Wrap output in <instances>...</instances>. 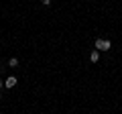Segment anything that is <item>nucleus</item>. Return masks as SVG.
I'll list each match as a JSON object with an SVG mask.
<instances>
[{
  "mask_svg": "<svg viewBox=\"0 0 122 114\" xmlns=\"http://www.w3.org/2000/svg\"><path fill=\"white\" fill-rule=\"evenodd\" d=\"M2 86H4V83H2V82H0V88H2Z\"/></svg>",
  "mask_w": 122,
  "mask_h": 114,
  "instance_id": "nucleus-6",
  "label": "nucleus"
},
{
  "mask_svg": "<svg viewBox=\"0 0 122 114\" xmlns=\"http://www.w3.org/2000/svg\"><path fill=\"white\" fill-rule=\"evenodd\" d=\"M96 49H100V51H108V49H110V41L108 39H98L96 41Z\"/></svg>",
  "mask_w": 122,
  "mask_h": 114,
  "instance_id": "nucleus-1",
  "label": "nucleus"
},
{
  "mask_svg": "<svg viewBox=\"0 0 122 114\" xmlns=\"http://www.w3.org/2000/svg\"><path fill=\"white\" fill-rule=\"evenodd\" d=\"M98 59H100V53H98V51H92V53H90V61H92V63H96Z\"/></svg>",
  "mask_w": 122,
  "mask_h": 114,
  "instance_id": "nucleus-3",
  "label": "nucleus"
},
{
  "mask_svg": "<svg viewBox=\"0 0 122 114\" xmlns=\"http://www.w3.org/2000/svg\"><path fill=\"white\" fill-rule=\"evenodd\" d=\"M8 65L10 67H18V59H16V57H12V59L8 61Z\"/></svg>",
  "mask_w": 122,
  "mask_h": 114,
  "instance_id": "nucleus-4",
  "label": "nucleus"
},
{
  "mask_svg": "<svg viewBox=\"0 0 122 114\" xmlns=\"http://www.w3.org/2000/svg\"><path fill=\"white\" fill-rule=\"evenodd\" d=\"M16 82H18V79L14 78V75H10V78L4 79V86H6V88H14V86H16Z\"/></svg>",
  "mask_w": 122,
  "mask_h": 114,
  "instance_id": "nucleus-2",
  "label": "nucleus"
},
{
  "mask_svg": "<svg viewBox=\"0 0 122 114\" xmlns=\"http://www.w3.org/2000/svg\"><path fill=\"white\" fill-rule=\"evenodd\" d=\"M41 2H43L45 6H49V4H51V0H41Z\"/></svg>",
  "mask_w": 122,
  "mask_h": 114,
  "instance_id": "nucleus-5",
  "label": "nucleus"
}]
</instances>
